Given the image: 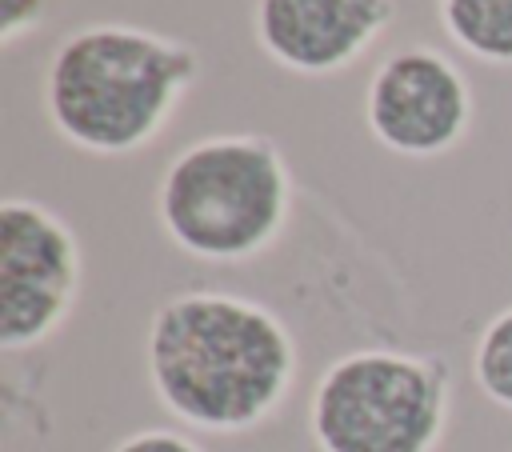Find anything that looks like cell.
<instances>
[{
    "label": "cell",
    "mask_w": 512,
    "mask_h": 452,
    "mask_svg": "<svg viewBox=\"0 0 512 452\" xmlns=\"http://www.w3.org/2000/svg\"><path fill=\"white\" fill-rule=\"evenodd\" d=\"M156 404L196 432H248L280 412L296 384V340L260 300L188 288L156 304L144 332Z\"/></svg>",
    "instance_id": "cell-1"
},
{
    "label": "cell",
    "mask_w": 512,
    "mask_h": 452,
    "mask_svg": "<svg viewBox=\"0 0 512 452\" xmlns=\"http://www.w3.org/2000/svg\"><path fill=\"white\" fill-rule=\"evenodd\" d=\"M200 80L188 40L136 24H84L44 68V112L80 152L128 156L148 148Z\"/></svg>",
    "instance_id": "cell-2"
},
{
    "label": "cell",
    "mask_w": 512,
    "mask_h": 452,
    "mask_svg": "<svg viewBox=\"0 0 512 452\" xmlns=\"http://www.w3.org/2000/svg\"><path fill=\"white\" fill-rule=\"evenodd\" d=\"M292 216V168L272 136L220 132L180 148L156 184V220L192 260L264 256Z\"/></svg>",
    "instance_id": "cell-3"
},
{
    "label": "cell",
    "mask_w": 512,
    "mask_h": 452,
    "mask_svg": "<svg viewBox=\"0 0 512 452\" xmlns=\"http://www.w3.org/2000/svg\"><path fill=\"white\" fill-rule=\"evenodd\" d=\"M448 408L452 376L440 356L352 348L320 372L308 432L320 452H436Z\"/></svg>",
    "instance_id": "cell-4"
},
{
    "label": "cell",
    "mask_w": 512,
    "mask_h": 452,
    "mask_svg": "<svg viewBox=\"0 0 512 452\" xmlns=\"http://www.w3.org/2000/svg\"><path fill=\"white\" fill-rule=\"evenodd\" d=\"M84 260L72 224L40 200L0 204V348L28 352L52 340L80 296Z\"/></svg>",
    "instance_id": "cell-5"
},
{
    "label": "cell",
    "mask_w": 512,
    "mask_h": 452,
    "mask_svg": "<svg viewBox=\"0 0 512 452\" xmlns=\"http://www.w3.org/2000/svg\"><path fill=\"white\" fill-rule=\"evenodd\" d=\"M364 124L372 140L396 156H444L472 128V84L460 64L432 44L396 48L364 88Z\"/></svg>",
    "instance_id": "cell-6"
},
{
    "label": "cell",
    "mask_w": 512,
    "mask_h": 452,
    "mask_svg": "<svg viewBox=\"0 0 512 452\" xmlns=\"http://www.w3.org/2000/svg\"><path fill=\"white\" fill-rule=\"evenodd\" d=\"M396 20V0H252V36L296 76L352 68Z\"/></svg>",
    "instance_id": "cell-7"
},
{
    "label": "cell",
    "mask_w": 512,
    "mask_h": 452,
    "mask_svg": "<svg viewBox=\"0 0 512 452\" xmlns=\"http://www.w3.org/2000/svg\"><path fill=\"white\" fill-rule=\"evenodd\" d=\"M444 36L480 64H512V0H436Z\"/></svg>",
    "instance_id": "cell-8"
},
{
    "label": "cell",
    "mask_w": 512,
    "mask_h": 452,
    "mask_svg": "<svg viewBox=\"0 0 512 452\" xmlns=\"http://www.w3.org/2000/svg\"><path fill=\"white\" fill-rule=\"evenodd\" d=\"M472 380L496 408L512 412V304L480 328L472 344Z\"/></svg>",
    "instance_id": "cell-9"
},
{
    "label": "cell",
    "mask_w": 512,
    "mask_h": 452,
    "mask_svg": "<svg viewBox=\"0 0 512 452\" xmlns=\"http://www.w3.org/2000/svg\"><path fill=\"white\" fill-rule=\"evenodd\" d=\"M52 0H0V44L12 48L24 36L40 32L48 20Z\"/></svg>",
    "instance_id": "cell-10"
},
{
    "label": "cell",
    "mask_w": 512,
    "mask_h": 452,
    "mask_svg": "<svg viewBox=\"0 0 512 452\" xmlns=\"http://www.w3.org/2000/svg\"><path fill=\"white\" fill-rule=\"evenodd\" d=\"M108 452H204V448L180 428H136L124 440H116Z\"/></svg>",
    "instance_id": "cell-11"
}]
</instances>
